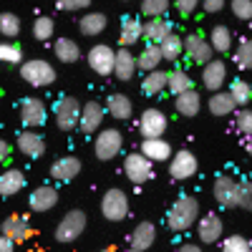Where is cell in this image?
Here are the masks:
<instances>
[{
	"mask_svg": "<svg viewBox=\"0 0 252 252\" xmlns=\"http://www.w3.org/2000/svg\"><path fill=\"white\" fill-rule=\"evenodd\" d=\"M172 33V23L166 20L164 15H157V18H146L144 23V35L149 43H161V40Z\"/></svg>",
	"mask_w": 252,
	"mask_h": 252,
	"instance_id": "25",
	"label": "cell"
},
{
	"mask_svg": "<svg viewBox=\"0 0 252 252\" xmlns=\"http://www.w3.org/2000/svg\"><path fill=\"white\" fill-rule=\"evenodd\" d=\"M235 63L240 71H250L252 68V38H245L242 43L235 48Z\"/></svg>",
	"mask_w": 252,
	"mask_h": 252,
	"instance_id": "37",
	"label": "cell"
},
{
	"mask_svg": "<svg viewBox=\"0 0 252 252\" xmlns=\"http://www.w3.org/2000/svg\"><path fill=\"white\" fill-rule=\"evenodd\" d=\"M81 114H83V106L73 98V96H61L53 106V119H56V126L61 131H73L78 129L81 124Z\"/></svg>",
	"mask_w": 252,
	"mask_h": 252,
	"instance_id": "2",
	"label": "cell"
},
{
	"mask_svg": "<svg viewBox=\"0 0 252 252\" xmlns=\"http://www.w3.org/2000/svg\"><path fill=\"white\" fill-rule=\"evenodd\" d=\"M229 8H232L235 18H240V20H252V0H232V3H229Z\"/></svg>",
	"mask_w": 252,
	"mask_h": 252,
	"instance_id": "45",
	"label": "cell"
},
{
	"mask_svg": "<svg viewBox=\"0 0 252 252\" xmlns=\"http://www.w3.org/2000/svg\"><path fill=\"white\" fill-rule=\"evenodd\" d=\"M124 149V136L119 129H103L94 139V152L101 161H111Z\"/></svg>",
	"mask_w": 252,
	"mask_h": 252,
	"instance_id": "5",
	"label": "cell"
},
{
	"mask_svg": "<svg viewBox=\"0 0 252 252\" xmlns=\"http://www.w3.org/2000/svg\"><path fill=\"white\" fill-rule=\"evenodd\" d=\"M141 35H144V23L139 18H124L121 20V33H119V43L121 46H126V48H131L134 43H139L141 40Z\"/></svg>",
	"mask_w": 252,
	"mask_h": 252,
	"instance_id": "26",
	"label": "cell"
},
{
	"mask_svg": "<svg viewBox=\"0 0 252 252\" xmlns=\"http://www.w3.org/2000/svg\"><path fill=\"white\" fill-rule=\"evenodd\" d=\"M103 106L98 101H86V106H83V114H81V124H78V129L83 134H94L101 129V121H103Z\"/></svg>",
	"mask_w": 252,
	"mask_h": 252,
	"instance_id": "19",
	"label": "cell"
},
{
	"mask_svg": "<svg viewBox=\"0 0 252 252\" xmlns=\"http://www.w3.org/2000/svg\"><path fill=\"white\" fill-rule=\"evenodd\" d=\"M166 86H169V73L166 71H149L144 76V81H141V91L146 94V96H157V94H161Z\"/></svg>",
	"mask_w": 252,
	"mask_h": 252,
	"instance_id": "31",
	"label": "cell"
},
{
	"mask_svg": "<svg viewBox=\"0 0 252 252\" xmlns=\"http://www.w3.org/2000/svg\"><path fill=\"white\" fill-rule=\"evenodd\" d=\"M199 220V202L192 194H182L174 199V204L166 212V227L172 232H187L189 227H194Z\"/></svg>",
	"mask_w": 252,
	"mask_h": 252,
	"instance_id": "1",
	"label": "cell"
},
{
	"mask_svg": "<svg viewBox=\"0 0 252 252\" xmlns=\"http://www.w3.org/2000/svg\"><path fill=\"white\" fill-rule=\"evenodd\" d=\"M20 76H23L31 86L40 89V86H51L56 81V68L43 58H31L20 66Z\"/></svg>",
	"mask_w": 252,
	"mask_h": 252,
	"instance_id": "3",
	"label": "cell"
},
{
	"mask_svg": "<svg viewBox=\"0 0 252 252\" xmlns=\"http://www.w3.org/2000/svg\"><path fill=\"white\" fill-rule=\"evenodd\" d=\"M202 83H204V89L207 91H220L224 86V81H227V66L222 61H209L202 66Z\"/></svg>",
	"mask_w": 252,
	"mask_h": 252,
	"instance_id": "15",
	"label": "cell"
},
{
	"mask_svg": "<svg viewBox=\"0 0 252 252\" xmlns=\"http://www.w3.org/2000/svg\"><path fill=\"white\" fill-rule=\"evenodd\" d=\"M0 33L5 38H15L20 33V18L15 13H3L0 15Z\"/></svg>",
	"mask_w": 252,
	"mask_h": 252,
	"instance_id": "40",
	"label": "cell"
},
{
	"mask_svg": "<svg viewBox=\"0 0 252 252\" xmlns=\"http://www.w3.org/2000/svg\"><path fill=\"white\" fill-rule=\"evenodd\" d=\"M46 103L40 98H23L20 101V121H23V126H28V129H38V126L46 124Z\"/></svg>",
	"mask_w": 252,
	"mask_h": 252,
	"instance_id": "13",
	"label": "cell"
},
{
	"mask_svg": "<svg viewBox=\"0 0 252 252\" xmlns=\"http://www.w3.org/2000/svg\"><path fill=\"white\" fill-rule=\"evenodd\" d=\"M28 204H31L33 212H51V209L58 204V192H56V187H48V184L38 187L35 192L31 194Z\"/></svg>",
	"mask_w": 252,
	"mask_h": 252,
	"instance_id": "21",
	"label": "cell"
},
{
	"mask_svg": "<svg viewBox=\"0 0 252 252\" xmlns=\"http://www.w3.org/2000/svg\"><path fill=\"white\" fill-rule=\"evenodd\" d=\"M235 129H237L245 139L252 136V111H250L247 106H242V109L235 114Z\"/></svg>",
	"mask_w": 252,
	"mask_h": 252,
	"instance_id": "41",
	"label": "cell"
},
{
	"mask_svg": "<svg viewBox=\"0 0 252 252\" xmlns=\"http://www.w3.org/2000/svg\"><path fill=\"white\" fill-rule=\"evenodd\" d=\"M8 154H10V144H8V141H0V157L5 159Z\"/></svg>",
	"mask_w": 252,
	"mask_h": 252,
	"instance_id": "52",
	"label": "cell"
},
{
	"mask_svg": "<svg viewBox=\"0 0 252 252\" xmlns=\"http://www.w3.org/2000/svg\"><path fill=\"white\" fill-rule=\"evenodd\" d=\"M83 229H86V212H81V209H71L66 212L56 227V240L58 242H73L83 235Z\"/></svg>",
	"mask_w": 252,
	"mask_h": 252,
	"instance_id": "6",
	"label": "cell"
},
{
	"mask_svg": "<svg viewBox=\"0 0 252 252\" xmlns=\"http://www.w3.org/2000/svg\"><path fill=\"white\" fill-rule=\"evenodd\" d=\"M245 149H247V154L252 157V136H250V139H245Z\"/></svg>",
	"mask_w": 252,
	"mask_h": 252,
	"instance_id": "53",
	"label": "cell"
},
{
	"mask_svg": "<svg viewBox=\"0 0 252 252\" xmlns=\"http://www.w3.org/2000/svg\"><path fill=\"white\" fill-rule=\"evenodd\" d=\"M3 235L13 237L15 242H26V240L33 237V229H31V224L23 217H8L3 222Z\"/></svg>",
	"mask_w": 252,
	"mask_h": 252,
	"instance_id": "28",
	"label": "cell"
},
{
	"mask_svg": "<svg viewBox=\"0 0 252 252\" xmlns=\"http://www.w3.org/2000/svg\"><path fill=\"white\" fill-rule=\"evenodd\" d=\"M139 71V61L131 51H126V46H121V51H116V66H114V76L119 81H131Z\"/></svg>",
	"mask_w": 252,
	"mask_h": 252,
	"instance_id": "20",
	"label": "cell"
},
{
	"mask_svg": "<svg viewBox=\"0 0 252 252\" xmlns=\"http://www.w3.org/2000/svg\"><path fill=\"white\" fill-rule=\"evenodd\" d=\"M229 94H232V98L237 101V106H247L250 98H252V86L242 78H235L232 83H229Z\"/></svg>",
	"mask_w": 252,
	"mask_h": 252,
	"instance_id": "36",
	"label": "cell"
},
{
	"mask_svg": "<svg viewBox=\"0 0 252 252\" xmlns=\"http://www.w3.org/2000/svg\"><path fill=\"white\" fill-rule=\"evenodd\" d=\"M0 61L3 63H20L23 61V48L18 43H3L0 46Z\"/></svg>",
	"mask_w": 252,
	"mask_h": 252,
	"instance_id": "44",
	"label": "cell"
},
{
	"mask_svg": "<svg viewBox=\"0 0 252 252\" xmlns=\"http://www.w3.org/2000/svg\"><path fill=\"white\" fill-rule=\"evenodd\" d=\"M136 61H139V71H144V73L157 71L159 63L164 61V51L159 43H146V48L136 56Z\"/></svg>",
	"mask_w": 252,
	"mask_h": 252,
	"instance_id": "27",
	"label": "cell"
},
{
	"mask_svg": "<svg viewBox=\"0 0 252 252\" xmlns=\"http://www.w3.org/2000/svg\"><path fill=\"white\" fill-rule=\"evenodd\" d=\"M202 8L207 13H220L224 8V0H202Z\"/></svg>",
	"mask_w": 252,
	"mask_h": 252,
	"instance_id": "49",
	"label": "cell"
},
{
	"mask_svg": "<svg viewBox=\"0 0 252 252\" xmlns=\"http://www.w3.org/2000/svg\"><path fill=\"white\" fill-rule=\"evenodd\" d=\"M23 187H26V177H23L20 169H8V172H3V177H0V192H3V197L18 194Z\"/></svg>",
	"mask_w": 252,
	"mask_h": 252,
	"instance_id": "32",
	"label": "cell"
},
{
	"mask_svg": "<svg viewBox=\"0 0 252 252\" xmlns=\"http://www.w3.org/2000/svg\"><path fill=\"white\" fill-rule=\"evenodd\" d=\"M154 240H157V227H154V222H139V224L134 227L131 237H129V247H131L134 252H144V250H149V247L154 245Z\"/></svg>",
	"mask_w": 252,
	"mask_h": 252,
	"instance_id": "18",
	"label": "cell"
},
{
	"mask_svg": "<svg viewBox=\"0 0 252 252\" xmlns=\"http://www.w3.org/2000/svg\"><path fill=\"white\" fill-rule=\"evenodd\" d=\"M169 10V0H141V15L157 18Z\"/></svg>",
	"mask_w": 252,
	"mask_h": 252,
	"instance_id": "42",
	"label": "cell"
},
{
	"mask_svg": "<svg viewBox=\"0 0 252 252\" xmlns=\"http://www.w3.org/2000/svg\"><path fill=\"white\" fill-rule=\"evenodd\" d=\"M152 164H154V161L139 149V152H134V154L126 157V161H124V172H126V177H129V182H134V184H144V182H149V179L154 177Z\"/></svg>",
	"mask_w": 252,
	"mask_h": 252,
	"instance_id": "7",
	"label": "cell"
},
{
	"mask_svg": "<svg viewBox=\"0 0 252 252\" xmlns=\"http://www.w3.org/2000/svg\"><path fill=\"white\" fill-rule=\"evenodd\" d=\"M202 3V0H174V8H177V13L179 15H192L194 10H197V5Z\"/></svg>",
	"mask_w": 252,
	"mask_h": 252,
	"instance_id": "48",
	"label": "cell"
},
{
	"mask_svg": "<svg viewBox=\"0 0 252 252\" xmlns=\"http://www.w3.org/2000/svg\"><path fill=\"white\" fill-rule=\"evenodd\" d=\"M53 53L61 63H76L81 58V48L73 38H56L53 43Z\"/></svg>",
	"mask_w": 252,
	"mask_h": 252,
	"instance_id": "30",
	"label": "cell"
},
{
	"mask_svg": "<svg viewBox=\"0 0 252 252\" xmlns=\"http://www.w3.org/2000/svg\"><path fill=\"white\" fill-rule=\"evenodd\" d=\"M240 207L252 212V182H240Z\"/></svg>",
	"mask_w": 252,
	"mask_h": 252,
	"instance_id": "47",
	"label": "cell"
},
{
	"mask_svg": "<svg viewBox=\"0 0 252 252\" xmlns=\"http://www.w3.org/2000/svg\"><path fill=\"white\" fill-rule=\"evenodd\" d=\"M224 252H250L252 250V242L242 235H229L224 242H222Z\"/></svg>",
	"mask_w": 252,
	"mask_h": 252,
	"instance_id": "43",
	"label": "cell"
},
{
	"mask_svg": "<svg viewBox=\"0 0 252 252\" xmlns=\"http://www.w3.org/2000/svg\"><path fill=\"white\" fill-rule=\"evenodd\" d=\"M207 109H209L212 116H227V114L237 111V101L232 98L229 91H215L207 101Z\"/></svg>",
	"mask_w": 252,
	"mask_h": 252,
	"instance_id": "24",
	"label": "cell"
},
{
	"mask_svg": "<svg viewBox=\"0 0 252 252\" xmlns=\"http://www.w3.org/2000/svg\"><path fill=\"white\" fill-rule=\"evenodd\" d=\"M141 152L149 157L152 161H166L172 159V146L164 136H149L141 141Z\"/></svg>",
	"mask_w": 252,
	"mask_h": 252,
	"instance_id": "23",
	"label": "cell"
},
{
	"mask_svg": "<svg viewBox=\"0 0 252 252\" xmlns=\"http://www.w3.org/2000/svg\"><path fill=\"white\" fill-rule=\"evenodd\" d=\"M161 51H164V61H177L184 53V38H179L177 33H169L161 40Z\"/></svg>",
	"mask_w": 252,
	"mask_h": 252,
	"instance_id": "35",
	"label": "cell"
},
{
	"mask_svg": "<svg viewBox=\"0 0 252 252\" xmlns=\"http://www.w3.org/2000/svg\"><path fill=\"white\" fill-rule=\"evenodd\" d=\"M222 232H224V224L220 220V215L215 212H207L204 217L197 220V237L202 245H215L222 240Z\"/></svg>",
	"mask_w": 252,
	"mask_h": 252,
	"instance_id": "12",
	"label": "cell"
},
{
	"mask_svg": "<svg viewBox=\"0 0 252 252\" xmlns=\"http://www.w3.org/2000/svg\"><path fill=\"white\" fill-rule=\"evenodd\" d=\"M89 5H91V0H58V10H63V13L86 10Z\"/></svg>",
	"mask_w": 252,
	"mask_h": 252,
	"instance_id": "46",
	"label": "cell"
},
{
	"mask_svg": "<svg viewBox=\"0 0 252 252\" xmlns=\"http://www.w3.org/2000/svg\"><path fill=\"white\" fill-rule=\"evenodd\" d=\"M212 194L217 199L220 207L224 209H232V207H240V182H235L232 177H217L215 184H212Z\"/></svg>",
	"mask_w": 252,
	"mask_h": 252,
	"instance_id": "8",
	"label": "cell"
},
{
	"mask_svg": "<svg viewBox=\"0 0 252 252\" xmlns=\"http://www.w3.org/2000/svg\"><path fill=\"white\" fill-rule=\"evenodd\" d=\"M15 146H18V152L26 154L28 159H38V157H43V152H46L43 136L35 134V131H20L18 139H15Z\"/></svg>",
	"mask_w": 252,
	"mask_h": 252,
	"instance_id": "16",
	"label": "cell"
},
{
	"mask_svg": "<svg viewBox=\"0 0 252 252\" xmlns=\"http://www.w3.org/2000/svg\"><path fill=\"white\" fill-rule=\"evenodd\" d=\"M197 169H199L197 157L189 152V149H182V152L172 154V159H169V174H172V179H177V182L192 179V177L197 174Z\"/></svg>",
	"mask_w": 252,
	"mask_h": 252,
	"instance_id": "10",
	"label": "cell"
},
{
	"mask_svg": "<svg viewBox=\"0 0 252 252\" xmlns=\"http://www.w3.org/2000/svg\"><path fill=\"white\" fill-rule=\"evenodd\" d=\"M15 240L13 237H8V235H3V237H0V252H13L15 250Z\"/></svg>",
	"mask_w": 252,
	"mask_h": 252,
	"instance_id": "50",
	"label": "cell"
},
{
	"mask_svg": "<svg viewBox=\"0 0 252 252\" xmlns=\"http://www.w3.org/2000/svg\"><path fill=\"white\" fill-rule=\"evenodd\" d=\"M184 53L189 56V61H192V63H197V66H204V63L212 61V56H215L217 51L212 48V43H209L207 38L192 33V35L184 38Z\"/></svg>",
	"mask_w": 252,
	"mask_h": 252,
	"instance_id": "11",
	"label": "cell"
},
{
	"mask_svg": "<svg viewBox=\"0 0 252 252\" xmlns=\"http://www.w3.org/2000/svg\"><path fill=\"white\" fill-rule=\"evenodd\" d=\"M177 250H179V252H199V245H192V242H184V245H179Z\"/></svg>",
	"mask_w": 252,
	"mask_h": 252,
	"instance_id": "51",
	"label": "cell"
},
{
	"mask_svg": "<svg viewBox=\"0 0 252 252\" xmlns=\"http://www.w3.org/2000/svg\"><path fill=\"white\" fill-rule=\"evenodd\" d=\"M78 172H81V159L78 157H61V159H56L53 164H51V177L56 179V182H71V179H76L78 177Z\"/></svg>",
	"mask_w": 252,
	"mask_h": 252,
	"instance_id": "17",
	"label": "cell"
},
{
	"mask_svg": "<svg viewBox=\"0 0 252 252\" xmlns=\"http://www.w3.org/2000/svg\"><path fill=\"white\" fill-rule=\"evenodd\" d=\"M166 89L177 96V94H182V91H187V89H194V86H192V78H189V73L182 71V68H177V71L169 73V86H166Z\"/></svg>",
	"mask_w": 252,
	"mask_h": 252,
	"instance_id": "38",
	"label": "cell"
},
{
	"mask_svg": "<svg viewBox=\"0 0 252 252\" xmlns=\"http://www.w3.org/2000/svg\"><path fill=\"white\" fill-rule=\"evenodd\" d=\"M106 15L103 13H86L81 18V23H78V28H81V33L83 35H98V33H103L106 31Z\"/></svg>",
	"mask_w": 252,
	"mask_h": 252,
	"instance_id": "33",
	"label": "cell"
},
{
	"mask_svg": "<svg viewBox=\"0 0 252 252\" xmlns=\"http://www.w3.org/2000/svg\"><path fill=\"white\" fill-rule=\"evenodd\" d=\"M91 71H96L98 76H111L114 73V66H116V51L109 48L106 43H98L89 51L86 56Z\"/></svg>",
	"mask_w": 252,
	"mask_h": 252,
	"instance_id": "9",
	"label": "cell"
},
{
	"mask_svg": "<svg viewBox=\"0 0 252 252\" xmlns=\"http://www.w3.org/2000/svg\"><path fill=\"white\" fill-rule=\"evenodd\" d=\"M209 43L217 53H227L232 51V35H229V28L227 26H215L212 28V35H209Z\"/></svg>",
	"mask_w": 252,
	"mask_h": 252,
	"instance_id": "34",
	"label": "cell"
},
{
	"mask_svg": "<svg viewBox=\"0 0 252 252\" xmlns=\"http://www.w3.org/2000/svg\"><path fill=\"white\" fill-rule=\"evenodd\" d=\"M174 109H177L179 116L192 119V116H197L199 109H202V98H199V94H197L194 89H187V91L177 94V98H174Z\"/></svg>",
	"mask_w": 252,
	"mask_h": 252,
	"instance_id": "22",
	"label": "cell"
},
{
	"mask_svg": "<svg viewBox=\"0 0 252 252\" xmlns=\"http://www.w3.org/2000/svg\"><path fill=\"white\" fill-rule=\"evenodd\" d=\"M139 131L144 139L149 136H164L166 131V116L159 111V109H146L139 119Z\"/></svg>",
	"mask_w": 252,
	"mask_h": 252,
	"instance_id": "14",
	"label": "cell"
},
{
	"mask_svg": "<svg viewBox=\"0 0 252 252\" xmlns=\"http://www.w3.org/2000/svg\"><path fill=\"white\" fill-rule=\"evenodd\" d=\"M53 18L51 15H38L35 20H33V35L38 38V40H48V38H53Z\"/></svg>",
	"mask_w": 252,
	"mask_h": 252,
	"instance_id": "39",
	"label": "cell"
},
{
	"mask_svg": "<svg viewBox=\"0 0 252 252\" xmlns=\"http://www.w3.org/2000/svg\"><path fill=\"white\" fill-rule=\"evenodd\" d=\"M106 109H109V114H111L114 119H119V121H126V119L131 116V111H134L131 98L126 96V94H111V96L106 98Z\"/></svg>",
	"mask_w": 252,
	"mask_h": 252,
	"instance_id": "29",
	"label": "cell"
},
{
	"mask_svg": "<svg viewBox=\"0 0 252 252\" xmlns=\"http://www.w3.org/2000/svg\"><path fill=\"white\" fill-rule=\"evenodd\" d=\"M101 215L109 222H121L129 217V197L121 189H109L101 199Z\"/></svg>",
	"mask_w": 252,
	"mask_h": 252,
	"instance_id": "4",
	"label": "cell"
}]
</instances>
